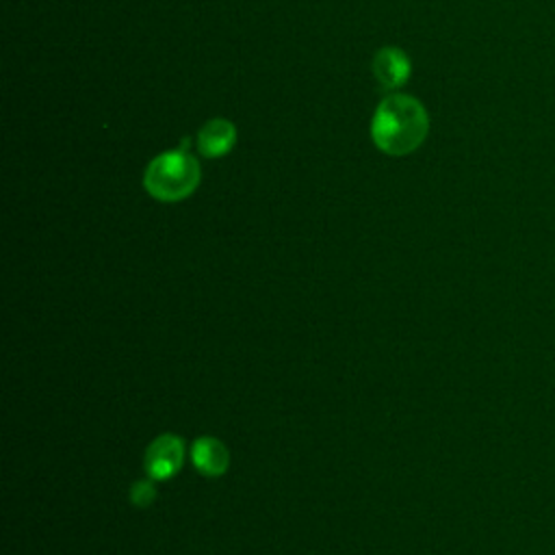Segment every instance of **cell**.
Returning <instances> with one entry per match:
<instances>
[{
	"label": "cell",
	"mask_w": 555,
	"mask_h": 555,
	"mask_svg": "<svg viewBox=\"0 0 555 555\" xmlns=\"http://www.w3.org/2000/svg\"><path fill=\"white\" fill-rule=\"evenodd\" d=\"M236 143V128L230 119L215 117L206 121L197 132V150L206 158L225 156Z\"/></svg>",
	"instance_id": "6"
},
{
	"label": "cell",
	"mask_w": 555,
	"mask_h": 555,
	"mask_svg": "<svg viewBox=\"0 0 555 555\" xmlns=\"http://www.w3.org/2000/svg\"><path fill=\"white\" fill-rule=\"evenodd\" d=\"M191 462L204 477H221L230 466L225 444L215 436H199L191 447Z\"/></svg>",
	"instance_id": "5"
},
{
	"label": "cell",
	"mask_w": 555,
	"mask_h": 555,
	"mask_svg": "<svg viewBox=\"0 0 555 555\" xmlns=\"http://www.w3.org/2000/svg\"><path fill=\"white\" fill-rule=\"evenodd\" d=\"M410 59L401 48H379L373 56V76L382 89L392 91L408 82L410 78Z\"/></svg>",
	"instance_id": "4"
},
{
	"label": "cell",
	"mask_w": 555,
	"mask_h": 555,
	"mask_svg": "<svg viewBox=\"0 0 555 555\" xmlns=\"http://www.w3.org/2000/svg\"><path fill=\"white\" fill-rule=\"evenodd\" d=\"M199 178L202 169L197 158L178 147L150 160L143 173V186L158 202H180L197 189Z\"/></svg>",
	"instance_id": "2"
},
{
	"label": "cell",
	"mask_w": 555,
	"mask_h": 555,
	"mask_svg": "<svg viewBox=\"0 0 555 555\" xmlns=\"http://www.w3.org/2000/svg\"><path fill=\"white\" fill-rule=\"evenodd\" d=\"M429 132L425 106L405 93L384 98L371 119V139L388 156H408L423 145Z\"/></svg>",
	"instance_id": "1"
},
{
	"label": "cell",
	"mask_w": 555,
	"mask_h": 555,
	"mask_svg": "<svg viewBox=\"0 0 555 555\" xmlns=\"http://www.w3.org/2000/svg\"><path fill=\"white\" fill-rule=\"evenodd\" d=\"M156 499V490H154V479H139L132 483L130 488V501L137 507H147L152 501Z\"/></svg>",
	"instance_id": "7"
},
{
	"label": "cell",
	"mask_w": 555,
	"mask_h": 555,
	"mask_svg": "<svg viewBox=\"0 0 555 555\" xmlns=\"http://www.w3.org/2000/svg\"><path fill=\"white\" fill-rule=\"evenodd\" d=\"M184 464V440L176 434L156 436L143 457V468L150 479L165 481L171 479Z\"/></svg>",
	"instance_id": "3"
}]
</instances>
